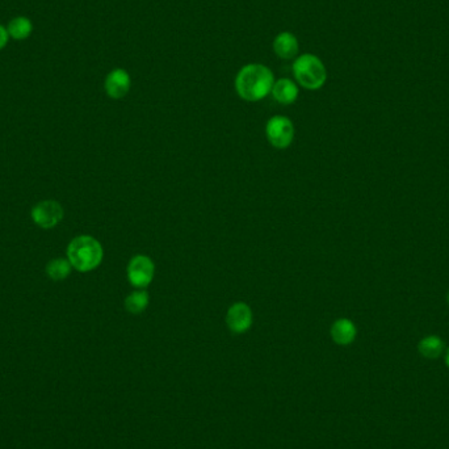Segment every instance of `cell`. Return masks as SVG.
<instances>
[{
    "mask_svg": "<svg viewBox=\"0 0 449 449\" xmlns=\"http://www.w3.org/2000/svg\"><path fill=\"white\" fill-rule=\"evenodd\" d=\"M8 39H10L8 30H7V28H4L3 25H0V50L7 45Z\"/></svg>",
    "mask_w": 449,
    "mask_h": 449,
    "instance_id": "16",
    "label": "cell"
},
{
    "mask_svg": "<svg viewBox=\"0 0 449 449\" xmlns=\"http://www.w3.org/2000/svg\"><path fill=\"white\" fill-rule=\"evenodd\" d=\"M271 94L276 102L284 105H289L297 100L300 91H298V86L293 80H290L288 78H283L276 80Z\"/></svg>",
    "mask_w": 449,
    "mask_h": 449,
    "instance_id": "11",
    "label": "cell"
},
{
    "mask_svg": "<svg viewBox=\"0 0 449 449\" xmlns=\"http://www.w3.org/2000/svg\"><path fill=\"white\" fill-rule=\"evenodd\" d=\"M446 364H447V366L449 368V348L446 351Z\"/></svg>",
    "mask_w": 449,
    "mask_h": 449,
    "instance_id": "17",
    "label": "cell"
},
{
    "mask_svg": "<svg viewBox=\"0 0 449 449\" xmlns=\"http://www.w3.org/2000/svg\"><path fill=\"white\" fill-rule=\"evenodd\" d=\"M131 87V75L124 69L112 70L107 75L105 82H104V88H105L107 95L115 100L125 98L129 94Z\"/></svg>",
    "mask_w": 449,
    "mask_h": 449,
    "instance_id": "8",
    "label": "cell"
},
{
    "mask_svg": "<svg viewBox=\"0 0 449 449\" xmlns=\"http://www.w3.org/2000/svg\"><path fill=\"white\" fill-rule=\"evenodd\" d=\"M104 251L98 239L91 235H79L74 238L67 247V259L74 270L89 272L102 264Z\"/></svg>",
    "mask_w": 449,
    "mask_h": 449,
    "instance_id": "2",
    "label": "cell"
},
{
    "mask_svg": "<svg viewBox=\"0 0 449 449\" xmlns=\"http://www.w3.org/2000/svg\"><path fill=\"white\" fill-rule=\"evenodd\" d=\"M154 274H155L154 261L146 255L133 256L127 268L128 280L135 288L149 287L154 278Z\"/></svg>",
    "mask_w": 449,
    "mask_h": 449,
    "instance_id": "5",
    "label": "cell"
},
{
    "mask_svg": "<svg viewBox=\"0 0 449 449\" xmlns=\"http://www.w3.org/2000/svg\"><path fill=\"white\" fill-rule=\"evenodd\" d=\"M300 44L297 37L290 32L278 33L274 40V52L283 59L294 58L298 54Z\"/></svg>",
    "mask_w": 449,
    "mask_h": 449,
    "instance_id": "10",
    "label": "cell"
},
{
    "mask_svg": "<svg viewBox=\"0 0 449 449\" xmlns=\"http://www.w3.org/2000/svg\"><path fill=\"white\" fill-rule=\"evenodd\" d=\"M330 333L336 344L349 346L355 342L358 336V329L351 319L339 318L333 322Z\"/></svg>",
    "mask_w": 449,
    "mask_h": 449,
    "instance_id": "9",
    "label": "cell"
},
{
    "mask_svg": "<svg viewBox=\"0 0 449 449\" xmlns=\"http://www.w3.org/2000/svg\"><path fill=\"white\" fill-rule=\"evenodd\" d=\"M418 351L423 358L435 360L443 355L444 342L441 338H439L436 335L424 336L418 343Z\"/></svg>",
    "mask_w": 449,
    "mask_h": 449,
    "instance_id": "12",
    "label": "cell"
},
{
    "mask_svg": "<svg viewBox=\"0 0 449 449\" xmlns=\"http://www.w3.org/2000/svg\"><path fill=\"white\" fill-rule=\"evenodd\" d=\"M32 30H33V25H32L30 19L23 17V16L12 19L7 27L10 37H12L17 41L28 39L32 33Z\"/></svg>",
    "mask_w": 449,
    "mask_h": 449,
    "instance_id": "14",
    "label": "cell"
},
{
    "mask_svg": "<svg viewBox=\"0 0 449 449\" xmlns=\"http://www.w3.org/2000/svg\"><path fill=\"white\" fill-rule=\"evenodd\" d=\"M265 134L270 144L276 149H287L293 142L294 127L288 117H271L265 125Z\"/></svg>",
    "mask_w": 449,
    "mask_h": 449,
    "instance_id": "4",
    "label": "cell"
},
{
    "mask_svg": "<svg viewBox=\"0 0 449 449\" xmlns=\"http://www.w3.org/2000/svg\"><path fill=\"white\" fill-rule=\"evenodd\" d=\"M72 270L73 265L69 259H61V258L49 261L46 265V274L54 281L65 280L72 274Z\"/></svg>",
    "mask_w": 449,
    "mask_h": 449,
    "instance_id": "15",
    "label": "cell"
},
{
    "mask_svg": "<svg viewBox=\"0 0 449 449\" xmlns=\"http://www.w3.org/2000/svg\"><path fill=\"white\" fill-rule=\"evenodd\" d=\"M447 303H448L449 305V292H448V294H447Z\"/></svg>",
    "mask_w": 449,
    "mask_h": 449,
    "instance_id": "18",
    "label": "cell"
},
{
    "mask_svg": "<svg viewBox=\"0 0 449 449\" xmlns=\"http://www.w3.org/2000/svg\"><path fill=\"white\" fill-rule=\"evenodd\" d=\"M30 217L41 229H53L63 218V208L56 200H44L32 208Z\"/></svg>",
    "mask_w": 449,
    "mask_h": 449,
    "instance_id": "6",
    "label": "cell"
},
{
    "mask_svg": "<svg viewBox=\"0 0 449 449\" xmlns=\"http://www.w3.org/2000/svg\"><path fill=\"white\" fill-rule=\"evenodd\" d=\"M252 310L246 303L232 304L226 314V323L232 333H247L252 326Z\"/></svg>",
    "mask_w": 449,
    "mask_h": 449,
    "instance_id": "7",
    "label": "cell"
},
{
    "mask_svg": "<svg viewBox=\"0 0 449 449\" xmlns=\"http://www.w3.org/2000/svg\"><path fill=\"white\" fill-rule=\"evenodd\" d=\"M150 304V296L146 290H135L125 298V309L131 314L144 313Z\"/></svg>",
    "mask_w": 449,
    "mask_h": 449,
    "instance_id": "13",
    "label": "cell"
},
{
    "mask_svg": "<svg viewBox=\"0 0 449 449\" xmlns=\"http://www.w3.org/2000/svg\"><path fill=\"white\" fill-rule=\"evenodd\" d=\"M274 85L272 70L261 63H248L235 76V89L246 102H261L271 94Z\"/></svg>",
    "mask_w": 449,
    "mask_h": 449,
    "instance_id": "1",
    "label": "cell"
},
{
    "mask_svg": "<svg viewBox=\"0 0 449 449\" xmlns=\"http://www.w3.org/2000/svg\"><path fill=\"white\" fill-rule=\"evenodd\" d=\"M293 75L298 85L306 89L316 91L323 87L327 79V70L323 62L314 54H301L293 62Z\"/></svg>",
    "mask_w": 449,
    "mask_h": 449,
    "instance_id": "3",
    "label": "cell"
}]
</instances>
